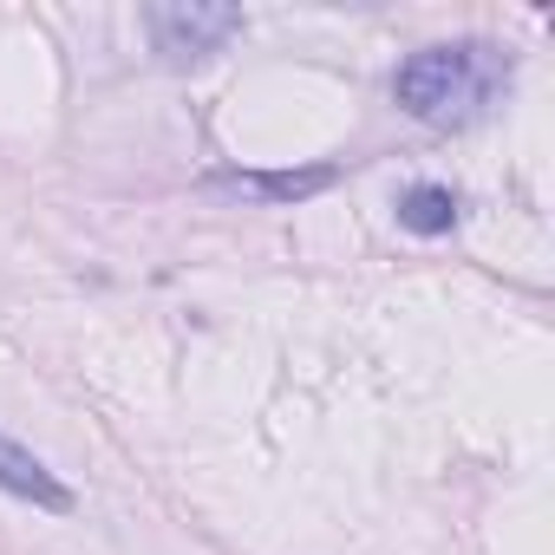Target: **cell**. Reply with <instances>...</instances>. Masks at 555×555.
Wrapping results in <instances>:
<instances>
[{
    "label": "cell",
    "mask_w": 555,
    "mask_h": 555,
    "mask_svg": "<svg viewBox=\"0 0 555 555\" xmlns=\"http://www.w3.org/2000/svg\"><path fill=\"white\" fill-rule=\"evenodd\" d=\"M509 66L496 60V47L483 40H457V47H418L399 73H392V99L399 112H412L418 125H470L477 112H490V99L503 92Z\"/></svg>",
    "instance_id": "6da1fadb"
},
{
    "label": "cell",
    "mask_w": 555,
    "mask_h": 555,
    "mask_svg": "<svg viewBox=\"0 0 555 555\" xmlns=\"http://www.w3.org/2000/svg\"><path fill=\"white\" fill-rule=\"evenodd\" d=\"M144 27H151V47L170 66H196V60L222 53L242 34V8H216V0H157L144 14Z\"/></svg>",
    "instance_id": "7a4b0ae2"
},
{
    "label": "cell",
    "mask_w": 555,
    "mask_h": 555,
    "mask_svg": "<svg viewBox=\"0 0 555 555\" xmlns=\"http://www.w3.org/2000/svg\"><path fill=\"white\" fill-rule=\"evenodd\" d=\"M0 490H14V496H27L34 509H53V516L73 509V490H66L27 444H14L8 431H0Z\"/></svg>",
    "instance_id": "3957f363"
},
{
    "label": "cell",
    "mask_w": 555,
    "mask_h": 555,
    "mask_svg": "<svg viewBox=\"0 0 555 555\" xmlns=\"http://www.w3.org/2000/svg\"><path fill=\"white\" fill-rule=\"evenodd\" d=\"M399 222H405L412 235H444V229L457 222V196H451L444 183H412V190L399 196Z\"/></svg>",
    "instance_id": "277c9868"
},
{
    "label": "cell",
    "mask_w": 555,
    "mask_h": 555,
    "mask_svg": "<svg viewBox=\"0 0 555 555\" xmlns=\"http://www.w3.org/2000/svg\"><path fill=\"white\" fill-rule=\"evenodd\" d=\"M222 183H235V190H248V196H274V203H301V196H314V190H327L334 183V170H248V177H222Z\"/></svg>",
    "instance_id": "5b68a950"
}]
</instances>
